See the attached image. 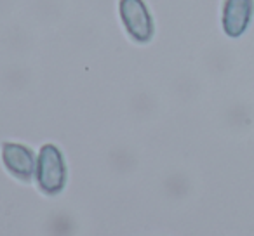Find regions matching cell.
Returning <instances> with one entry per match:
<instances>
[{
  "label": "cell",
  "instance_id": "1",
  "mask_svg": "<svg viewBox=\"0 0 254 236\" xmlns=\"http://www.w3.org/2000/svg\"><path fill=\"white\" fill-rule=\"evenodd\" d=\"M37 184L44 194H60L66 186V163L61 149L54 144H44L37 156Z\"/></svg>",
  "mask_w": 254,
  "mask_h": 236
},
{
  "label": "cell",
  "instance_id": "2",
  "mask_svg": "<svg viewBox=\"0 0 254 236\" xmlns=\"http://www.w3.org/2000/svg\"><path fill=\"white\" fill-rule=\"evenodd\" d=\"M120 19L132 40L146 44L153 37V19L143 0H120Z\"/></svg>",
  "mask_w": 254,
  "mask_h": 236
},
{
  "label": "cell",
  "instance_id": "3",
  "mask_svg": "<svg viewBox=\"0 0 254 236\" xmlns=\"http://www.w3.org/2000/svg\"><path fill=\"white\" fill-rule=\"evenodd\" d=\"M2 162H4L5 169L9 174L19 181H32L35 176L37 169V158L33 151L25 144L19 142H4L2 144Z\"/></svg>",
  "mask_w": 254,
  "mask_h": 236
},
{
  "label": "cell",
  "instance_id": "4",
  "mask_svg": "<svg viewBox=\"0 0 254 236\" xmlns=\"http://www.w3.org/2000/svg\"><path fill=\"white\" fill-rule=\"evenodd\" d=\"M254 12V0H225L223 30L228 37L237 39L249 26Z\"/></svg>",
  "mask_w": 254,
  "mask_h": 236
}]
</instances>
